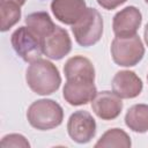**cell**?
Instances as JSON below:
<instances>
[{"mask_svg":"<svg viewBox=\"0 0 148 148\" xmlns=\"http://www.w3.org/2000/svg\"><path fill=\"white\" fill-rule=\"evenodd\" d=\"M25 81L28 87L37 95L46 96L56 92L61 84L58 67L46 59H37L27 68Z\"/></svg>","mask_w":148,"mask_h":148,"instance_id":"obj_1","label":"cell"},{"mask_svg":"<svg viewBox=\"0 0 148 148\" xmlns=\"http://www.w3.org/2000/svg\"><path fill=\"white\" fill-rule=\"evenodd\" d=\"M29 124L38 131H49L61 125L64 110L53 99L42 98L32 102L27 111Z\"/></svg>","mask_w":148,"mask_h":148,"instance_id":"obj_2","label":"cell"},{"mask_svg":"<svg viewBox=\"0 0 148 148\" xmlns=\"http://www.w3.org/2000/svg\"><path fill=\"white\" fill-rule=\"evenodd\" d=\"M75 42L83 47L95 45L103 35V18L99 12L88 7L81 18L72 25Z\"/></svg>","mask_w":148,"mask_h":148,"instance_id":"obj_3","label":"cell"},{"mask_svg":"<svg viewBox=\"0 0 148 148\" xmlns=\"http://www.w3.org/2000/svg\"><path fill=\"white\" fill-rule=\"evenodd\" d=\"M110 51L114 64L121 67H133L138 65L145 56V46L138 35L114 37Z\"/></svg>","mask_w":148,"mask_h":148,"instance_id":"obj_4","label":"cell"},{"mask_svg":"<svg viewBox=\"0 0 148 148\" xmlns=\"http://www.w3.org/2000/svg\"><path fill=\"white\" fill-rule=\"evenodd\" d=\"M10 43L16 54L25 62H32L43 54L40 40L28 27H18L10 36Z\"/></svg>","mask_w":148,"mask_h":148,"instance_id":"obj_5","label":"cell"},{"mask_svg":"<svg viewBox=\"0 0 148 148\" xmlns=\"http://www.w3.org/2000/svg\"><path fill=\"white\" fill-rule=\"evenodd\" d=\"M67 132L74 142L88 143L96 134V121L88 111L77 110L68 118Z\"/></svg>","mask_w":148,"mask_h":148,"instance_id":"obj_6","label":"cell"},{"mask_svg":"<svg viewBox=\"0 0 148 148\" xmlns=\"http://www.w3.org/2000/svg\"><path fill=\"white\" fill-rule=\"evenodd\" d=\"M142 22V14L135 6L120 9L112 20V30L116 37H131L136 35Z\"/></svg>","mask_w":148,"mask_h":148,"instance_id":"obj_7","label":"cell"},{"mask_svg":"<svg viewBox=\"0 0 148 148\" xmlns=\"http://www.w3.org/2000/svg\"><path fill=\"white\" fill-rule=\"evenodd\" d=\"M43 54L49 59L60 60L72 50V39L66 29L57 25L52 34L42 40Z\"/></svg>","mask_w":148,"mask_h":148,"instance_id":"obj_8","label":"cell"},{"mask_svg":"<svg viewBox=\"0 0 148 148\" xmlns=\"http://www.w3.org/2000/svg\"><path fill=\"white\" fill-rule=\"evenodd\" d=\"M94 113L102 120H113L123 111V101L113 91L103 90L96 94L91 101Z\"/></svg>","mask_w":148,"mask_h":148,"instance_id":"obj_9","label":"cell"},{"mask_svg":"<svg viewBox=\"0 0 148 148\" xmlns=\"http://www.w3.org/2000/svg\"><path fill=\"white\" fill-rule=\"evenodd\" d=\"M97 94L92 81H66L62 89L64 99L73 106L84 105L91 102Z\"/></svg>","mask_w":148,"mask_h":148,"instance_id":"obj_10","label":"cell"},{"mask_svg":"<svg viewBox=\"0 0 148 148\" xmlns=\"http://www.w3.org/2000/svg\"><path fill=\"white\" fill-rule=\"evenodd\" d=\"M112 91L120 98H135L143 88L141 79L133 71H119L114 74L111 82Z\"/></svg>","mask_w":148,"mask_h":148,"instance_id":"obj_11","label":"cell"},{"mask_svg":"<svg viewBox=\"0 0 148 148\" xmlns=\"http://www.w3.org/2000/svg\"><path fill=\"white\" fill-rule=\"evenodd\" d=\"M84 0H52L51 10L54 17L67 25L76 23L87 9Z\"/></svg>","mask_w":148,"mask_h":148,"instance_id":"obj_12","label":"cell"},{"mask_svg":"<svg viewBox=\"0 0 148 148\" xmlns=\"http://www.w3.org/2000/svg\"><path fill=\"white\" fill-rule=\"evenodd\" d=\"M66 81H92L95 82V68L92 62L83 56L71 57L64 65Z\"/></svg>","mask_w":148,"mask_h":148,"instance_id":"obj_13","label":"cell"},{"mask_svg":"<svg viewBox=\"0 0 148 148\" xmlns=\"http://www.w3.org/2000/svg\"><path fill=\"white\" fill-rule=\"evenodd\" d=\"M25 24L28 29L40 40V43L46 36L52 34L57 27L46 12H35L27 15Z\"/></svg>","mask_w":148,"mask_h":148,"instance_id":"obj_14","label":"cell"},{"mask_svg":"<svg viewBox=\"0 0 148 148\" xmlns=\"http://www.w3.org/2000/svg\"><path fill=\"white\" fill-rule=\"evenodd\" d=\"M125 124L135 133H146L148 131V105H132L125 114Z\"/></svg>","mask_w":148,"mask_h":148,"instance_id":"obj_15","label":"cell"},{"mask_svg":"<svg viewBox=\"0 0 148 148\" xmlns=\"http://www.w3.org/2000/svg\"><path fill=\"white\" fill-rule=\"evenodd\" d=\"M132 146L130 135L121 128H110L95 143V147H124L130 148Z\"/></svg>","mask_w":148,"mask_h":148,"instance_id":"obj_16","label":"cell"},{"mask_svg":"<svg viewBox=\"0 0 148 148\" xmlns=\"http://www.w3.org/2000/svg\"><path fill=\"white\" fill-rule=\"evenodd\" d=\"M0 15H1V28L2 32L8 31L14 27L21 18V6L15 2L0 0Z\"/></svg>","mask_w":148,"mask_h":148,"instance_id":"obj_17","label":"cell"},{"mask_svg":"<svg viewBox=\"0 0 148 148\" xmlns=\"http://www.w3.org/2000/svg\"><path fill=\"white\" fill-rule=\"evenodd\" d=\"M0 146L2 148H8V147H21V148H29L30 143L29 141L25 139V136H23L22 134H17V133H12V134H7L1 139Z\"/></svg>","mask_w":148,"mask_h":148,"instance_id":"obj_18","label":"cell"},{"mask_svg":"<svg viewBox=\"0 0 148 148\" xmlns=\"http://www.w3.org/2000/svg\"><path fill=\"white\" fill-rule=\"evenodd\" d=\"M96 1L102 8L106 9V10H112V9H116L117 7H119L120 5L125 3L127 0H96Z\"/></svg>","mask_w":148,"mask_h":148,"instance_id":"obj_19","label":"cell"},{"mask_svg":"<svg viewBox=\"0 0 148 148\" xmlns=\"http://www.w3.org/2000/svg\"><path fill=\"white\" fill-rule=\"evenodd\" d=\"M143 37H145V42H146V44H147V46H148V23H147V24H146V27H145Z\"/></svg>","mask_w":148,"mask_h":148,"instance_id":"obj_20","label":"cell"},{"mask_svg":"<svg viewBox=\"0 0 148 148\" xmlns=\"http://www.w3.org/2000/svg\"><path fill=\"white\" fill-rule=\"evenodd\" d=\"M5 1H10V2H15V3H17L18 6H23V5L25 3V1H27V0H5Z\"/></svg>","mask_w":148,"mask_h":148,"instance_id":"obj_21","label":"cell"},{"mask_svg":"<svg viewBox=\"0 0 148 148\" xmlns=\"http://www.w3.org/2000/svg\"><path fill=\"white\" fill-rule=\"evenodd\" d=\"M145 1H146V3H148V0H145Z\"/></svg>","mask_w":148,"mask_h":148,"instance_id":"obj_22","label":"cell"},{"mask_svg":"<svg viewBox=\"0 0 148 148\" xmlns=\"http://www.w3.org/2000/svg\"><path fill=\"white\" fill-rule=\"evenodd\" d=\"M147 81H148V74H147Z\"/></svg>","mask_w":148,"mask_h":148,"instance_id":"obj_23","label":"cell"}]
</instances>
